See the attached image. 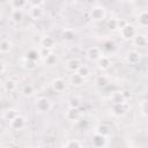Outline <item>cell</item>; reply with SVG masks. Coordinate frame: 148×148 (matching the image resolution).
<instances>
[{
  "instance_id": "cell-32",
  "label": "cell",
  "mask_w": 148,
  "mask_h": 148,
  "mask_svg": "<svg viewBox=\"0 0 148 148\" xmlns=\"http://www.w3.org/2000/svg\"><path fill=\"white\" fill-rule=\"evenodd\" d=\"M17 114H20V113H18L15 109H8V110H6V111H5L3 117H5V119H6V120L10 121V120H13Z\"/></svg>"
},
{
  "instance_id": "cell-34",
  "label": "cell",
  "mask_w": 148,
  "mask_h": 148,
  "mask_svg": "<svg viewBox=\"0 0 148 148\" xmlns=\"http://www.w3.org/2000/svg\"><path fill=\"white\" fill-rule=\"evenodd\" d=\"M57 61H58V58H57V56L53 54V53H51L50 56H47V57L44 59V62H45L46 65H49V66H53V65H56Z\"/></svg>"
},
{
  "instance_id": "cell-25",
  "label": "cell",
  "mask_w": 148,
  "mask_h": 148,
  "mask_svg": "<svg viewBox=\"0 0 148 148\" xmlns=\"http://www.w3.org/2000/svg\"><path fill=\"white\" fill-rule=\"evenodd\" d=\"M10 20L14 23H20L23 20V10H12Z\"/></svg>"
},
{
  "instance_id": "cell-20",
  "label": "cell",
  "mask_w": 148,
  "mask_h": 148,
  "mask_svg": "<svg viewBox=\"0 0 148 148\" xmlns=\"http://www.w3.org/2000/svg\"><path fill=\"white\" fill-rule=\"evenodd\" d=\"M106 28L110 31H117V30H119V28H120L119 20L117 17H110V18H108V21H106Z\"/></svg>"
},
{
  "instance_id": "cell-2",
  "label": "cell",
  "mask_w": 148,
  "mask_h": 148,
  "mask_svg": "<svg viewBox=\"0 0 148 148\" xmlns=\"http://www.w3.org/2000/svg\"><path fill=\"white\" fill-rule=\"evenodd\" d=\"M119 32L123 39L125 40H132L133 37L136 35V29L132 23H125L123 25H120L119 28Z\"/></svg>"
},
{
  "instance_id": "cell-4",
  "label": "cell",
  "mask_w": 148,
  "mask_h": 148,
  "mask_svg": "<svg viewBox=\"0 0 148 148\" xmlns=\"http://www.w3.org/2000/svg\"><path fill=\"white\" fill-rule=\"evenodd\" d=\"M35 108L38 112H49L52 108V103L49 98L46 97H40L36 101V104H35Z\"/></svg>"
},
{
  "instance_id": "cell-14",
  "label": "cell",
  "mask_w": 148,
  "mask_h": 148,
  "mask_svg": "<svg viewBox=\"0 0 148 148\" xmlns=\"http://www.w3.org/2000/svg\"><path fill=\"white\" fill-rule=\"evenodd\" d=\"M65 117L67 120L69 121H77L81 117V113L79 111V109H74V108H68L66 113H65Z\"/></svg>"
},
{
  "instance_id": "cell-19",
  "label": "cell",
  "mask_w": 148,
  "mask_h": 148,
  "mask_svg": "<svg viewBox=\"0 0 148 148\" xmlns=\"http://www.w3.org/2000/svg\"><path fill=\"white\" fill-rule=\"evenodd\" d=\"M12 49H13V43L9 39L3 38L0 40V53H3V54L9 53Z\"/></svg>"
},
{
  "instance_id": "cell-26",
  "label": "cell",
  "mask_w": 148,
  "mask_h": 148,
  "mask_svg": "<svg viewBox=\"0 0 148 148\" xmlns=\"http://www.w3.org/2000/svg\"><path fill=\"white\" fill-rule=\"evenodd\" d=\"M76 74H79L81 77H83L84 80L90 75V68L87 66V65H81L80 67H79V69L75 72Z\"/></svg>"
},
{
  "instance_id": "cell-33",
  "label": "cell",
  "mask_w": 148,
  "mask_h": 148,
  "mask_svg": "<svg viewBox=\"0 0 148 148\" xmlns=\"http://www.w3.org/2000/svg\"><path fill=\"white\" fill-rule=\"evenodd\" d=\"M81 105V98L77 97V96H74L72 97L69 101H68V106L69 108H74V109H79Z\"/></svg>"
},
{
  "instance_id": "cell-22",
  "label": "cell",
  "mask_w": 148,
  "mask_h": 148,
  "mask_svg": "<svg viewBox=\"0 0 148 148\" xmlns=\"http://www.w3.org/2000/svg\"><path fill=\"white\" fill-rule=\"evenodd\" d=\"M9 6L13 10H22L25 6H28V1L25 0H13L9 2Z\"/></svg>"
},
{
  "instance_id": "cell-29",
  "label": "cell",
  "mask_w": 148,
  "mask_h": 148,
  "mask_svg": "<svg viewBox=\"0 0 148 148\" xmlns=\"http://www.w3.org/2000/svg\"><path fill=\"white\" fill-rule=\"evenodd\" d=\"M64 148H82V143L77 139H71L66 141V143L64 145Z\"/></svg>"
},
{
  "instance_id": "cell-24",
  "label": "cell",
  "mask_w": 148,
  "mask_h": 148,
  "mask_svg": "<svg viewBox=\"0 0 148 148\" xmlns=\"http://www.w3.org/2000/svg\"><path fill=\"white\" fill-rule=\"evenodd\" d=\"M30 16L34 20H38L43 16V9L42 7H30Z\"/></svg>"
},
{
  "instance_id": "cell-8",
  "label": "cell",
  "mask_w": 148,
  "mask_h": 148,
  "mask_svg": "<svg viewBox=\"0 0 148 148\" xmlns=\"http://www.w3.org/2000/svg\"><path fill=\"white\" fill-rule=\"evenodd\" d=\"M91 143L95 148H104L106 145H108V138L106 136H103L101 134H97L95 133L92 139H91Z\"/></svg>"
},
{
  "instance_id": "cell-7",
  "label": "cell",
  "mask_w": 148,
  "mask_h": 148,
  "mask_svg": "<svg viewBox=\"0 0 148 148\" xmlns=\"http://www.w3.org/2000/svg\"><path fill=\"white\" fill-rule=\"evenodd\" d=\"M87 58L90 60V61H97L102 56H103V52L99 47L97 46H91L87 50Z\"/></svg>"
},
{
  "instance_id": "cell-38",
  "label": "cell",
  "mask_w": 148,
  "mask_h": 148,
  "mask_svg": "<svg viewBox=\"0 0 148 148\" xmlns=\"http://www.w3.org/2000/svg\"><path fill=\"white\" fill-rule=\"evenodd\" d=\"M5 71H6V64L2 60H0V74H2Z\"/></svg>"
},
{
  "instance_id": "cell-31",
  "label": "cell",
  "mask_w": 148,
  "mask_h": 148,
  "mask_svg": "<svg viewBox=\"0 0 148 148\" xmlns=\"http://www.w3.org/2000/svg\"><path fill=\"white\" fill-rule=\"evenodd\" d=\"M61 36H62V38H64L65 40H72V39L75 37V32H74L73 29H71V28H66V29L62 30Z\"/></svg>"
},
{
  "instance_id": "cell-21",
  "label": "cell",
  "mask_w": 148,
  "mask_h": 148,
  "mask_svg": "<svg viewBox=\"0 0 148 148\" xmlns=\"http://www.w3.org/2000/svg\"><path fill=\"white\" fill-rule=\"evenodd\" d=\"M24 58L28 59V60H30V61L37 62V61L40 59V54H39V51H37V50H35V49H31V50L27 51Z\"/></svg>"
},
{
  "instance_id": "cell-9",
  "label": "cell",
  "mask_w": 148,
  "mask_h": 148,
  "mask_svg": "<svg viewBox=\"0 0 148 148\" xmlns=\"http://www.w3.org/2000/svg\"><path fill=\"white\" fill-rule=\"evenodd\" d=\"M81 65H82V62H81V60L79 58H71V59H68L66 61V65L65 66H66V69L67 71H69L72 73H75Z\"/></svg>"
},
{
  "instance_id": "cell-5",
  "label": "cell",
  "mask_w": 148,
  "mask_h": 148,
  "mask_svg": "<svg viewBox=\"0 0 148 148\" xmlns=\"http://www.w3.org/2000/svg\"><path fill=\"white\" fill-rule=\"evenodd\" d=\"M25 124H27V119H25L23 116H21V114H17L13 120L9 121L10 128H13V130H15V131L22 130V128L25 126Z\"/></svg>"
},
{
  "instance_id": "cell-35",
  "label": "cell",
  "mask_w": 148,
  "mask_h": 148,
  "mask_svg": "<svg viewBox=\"0 0 148 148\" xmlns=\"http://www.w3.org/2000/svg\"><path fill=\"white\" fill-rule=\"evenodd\" d=\"M36 64H37V62H34V61H30V60H28V59L23 58V66H24L27 69H29V71L35 69V68L37 67V65H36Z\"/></svg>"
},
{
  "instance_id": "cell-16",
  "label": "cell",
  "mask_w": 148,
  "mask_h": 148,
  "mask_svg": "<svg viewBox=\"0 0 148 148\" xmlns=\"http://www.w3.org/2000/svg\"><path fill=\"white\" fill-rule=\"evenodd\" d=\"M68 82H69V84H71V86H73V87H76V88H77V87L83 86V84H84V82H86V80H84L83 77H81L79 74L73 73V74H71V75H69Z\"/></svg>"
},
{
  "instance_id": "cell-12",
  "label": "cell",
  "mask_w": 148,
  "mask_h": 148,
  "mask_svg": "<svg viewBox=\"0 0 148 148\" xmlns=\"http://www.w3.org/2000/svg\"><path fill=\"white\" fill-rule=\"evenodd\" d=\"M132 43L134 46H138V47H145L148 43V39H147V36L145 34H138L133 37L132 39Z\"/></svg>"
},
{
  "instance_id": "cell-10",
  "label": "cell",
  "mask_w": 148,
  "mask_h": 148,
  "mask_svg": "<svg viewBox=\"0 0 148 148\" xmlns=\"http://www.w3.org/2000/svg\"><path fill=\"white\" fill-rule=\"evenodd\" d=\"M51 87H52V89H53L56 92H62V91L66 89V82H65L64 79L57 77V79H53V80H52Z\"/></svg>"
},
{
  "instance_id": "cell-37",
  "label": "cell",
  "mask_w": 148,
  "mask_h": 148,
  "mask_svg": "<svg viewBox=\"0 0 148 148\" xmlns=\"http://www.w3.org/2000/svg\"><path fill=\"white\" fill-rule=\"evenodd\" d=\"M44 5V1H30L28 2V6L30 7H40Z\"/></svg>"
},
{
  "instance_id": "cell-18",
  "label": "cell",
  "mask_w": 148,
  "mask_h": 148,
  "mask_svg": "<svg viewBox=\"0 0 148 148\" xmlns=\"http://www.w3.org/2000/svg\"><path fill=\"white\" fill-rule=\"evenodd\" d=\"M109 83H110V79H109V76H106L104 74L97 75L95 77V86L98 88H105L106 86H109Z\"/></svg>"
},
{
  "instance_id": "cell-1",
  "label": "cell",
  "mask_w": 148,
  "mask_h": 148,
  "mask_svg": "<svg viewBox=\"0 0 148 148\" xmlns=\"http://www.w3.org/2000/svg\"><path fill=\"white\" fill-rule=\"evenodd\" d=\"M89 17L94 22H99L103 21L106 17V9L102 5H95L90 8L89 10Z\"/></svg>"
},
{
  "instance_id": "cell-23",
  "label": "cell",
  "mask_w": 148,
  "mask_h": 148,
  "mask_svg": "<svg viewBox=\"0 0 148 148\" xmlns=\"http://www.w3.org/2000/svg\"><path fill=\"white\" fill-rule=\"evenodd\" d=\"M2 86H3L5 91H7V92H13V91L16 89V87H17L16 82H15L14 80H12V79L6 80V81L2 83Z\"/></svg>"
},
{
  "instance_id": "cell-30",
  "label": "cell",
  "mask_w": 148,
  "mask_h": 148,
  "mask_svg": "<svg viewBox=\"0 0 148 148\" xmlns=\"http://www.w3.org/2000/svg\"><path fill=\"white\" fill-rule=\"evenodd\" d=\"M147 99L146 98H143V99H141L140 102H139V111H140V114L143 117V118H146L147 117V113H148V108H147Z\"/></svg>"
},
{
  "instance_id": "cell-6",
  "label": "cell",
  "mask_w": 148,
  "mask_h": 148,
  "mask_svg": "<svg viewBox=\"0 0 148 148\" xmlns=\"http://www.w3.org/2000/svg\"><path fill=\"white\" fill-rule=\"evenodd\" d=\"M39 45L42 46V49H46V50H51L52 51V49L56 46V39L50 35H45V36H43L40 38Z\"/></svg>"
},
{
  "instance_id": "cell-36",
  "label": "cell",
  "mask_w": 148,
  "mask_h": 148,
  "mask_svg": "<svg viewBox=\"0 0 148 148\" xmlns=\"http://www.w3.org/2000/svg\"><path fill=\"white\" fill-rule=\"evenodd\" d=\"M52 53V51L51 50H46V49H42L40 51H39V54H40V58H43V59H45L47 56H50Z\"/></svg>"
},
{
  "instance_id": "cell-28",
  "label": "cell",
  "mask_w": 148,
  "mask_h": 148,
  "mask_svg": "<svg viewBox=\"0 0 148 148\" xmlns=\"http://www.w3.org/2000/svg\"><path fill=\"white\" fill-rule=\"evenodd\" d=\"M96 133L108 138V136L110 135V127H109L108 125H105V124H101V125L97 126V128H96Z\"/></svg>"
},
{
  "instance_id": "cell-27",
  "label": "cell",
  "mask_w": 148,
  "mask_h": 148,
  "mask_svg": "<svg viewBox=\"0 0 148 148\" xmlns=\"http://www.w3.org/2000/svg\"><path fill=\"white\" fill-rule=\"evenodd\" d=\"M21 92L25 97H31L35 94V88H34L32 84H24L21 89Z\"/></svg>"
},
{
  "instance_id": "cell-3",
  "label": "cell",
  "mask_w": 148,
  "mask_h": 148,
  "mask_svg": "<svg viewBox=\"0 0 148 148\" xmlns=\"http://www.w3.org/2000/svg\"><path fill=\"white\" fill-rule=\"evenodd\" d=\"M128 109H130L128 103L127 102H124V103H120V104H112L110 111L116 117H123L124 114L127 113Z\"/></svg>"
},
{
  "instance_id": "cell-13",
  "label": "cell",
  "mask_w": 148,
  "mask_h": 148,
  "mask_svg": "<svg viewBox=\"0 0 148 148\" xmlns=\"http://www.w3.org/2000/svg\"><path fill=\"white\" fill-rule=\"evenodd\" d=\"M111 59L108 57V56H102L97 61H96V65H97V67L101 69V71H106V69H109L110 67H111Z\"/></svg>"
},
{
  "instance_id": "cell-11",
  "label": "cell",
  "mask_w": 148,
  "mask_h": 148,
  "mask_svg": "<svg viewBox=\"0 0 148 148\" xmlns=\"http://www.w3.org/2000/svg\"><path fill=\"white\" fill-rule=\"evenodd\" d=\"M109 98L112 104H120V103L126 102V95L124 91H113Z\"/></svg>"
},
{
  "instance_id": "cell-15",
  "label": "cell",
  "mask_w": 148,
  "mask_h": 148,
  "mask_svg": "<svg viewBox=\"0 0 148 148\" xmlns=\"http://www.w3.org/2000/svg\"><path fill=\"white\" fill-rule=\"evenodd\" d=\"M136 22H138L139 27H141V28H146L148 25V12H147V9H142L139 12V14L136 16Z\"/></svg>"
},
{
  "instance_id": "cell-39",
  "label": "cell",
  "mask_w": 148,
  "mask_h": 148,
  "mask_svg": "<svg viewBox=\"0 0 148 148\" xmlns=\"http://www.w3.org/2000/svg\"><path fill=\"white\" fill-rule=\"evenodd\" d=\"M1 84H2V82H1V79H0V86H1Z\"/></svg>"
},
{
  "instance_id": "cell-17",
  "label": "cell",
  "mask_w": 148,
  "mask_h": 148,
  "mask_svg": "<svg viewBox=\"0 0 148 148\" xmlns=\"http://www.w3.org/2000/svg\"><path fill=\"white\" fill-rule=\"evenodd\" d=\"M140 59H141V54H140L138 51H135V50L130 51V52L127 53V56H126V61H127L128 64H131V65H136V64H139Z\"/></svg>"
},
{
  "instance_id": "cell-40",
  "label": "cell",
  "mask_w": 148,
  "mask_h": 148,
  "mask_svg": "<svg viewBox=\"0 0 148 148\" xmlns=\"http://www.w3.org/2000/svg\"><path fill=\"white\" fill-rule=\"evenodd\" d=\"M0 148H3V147H2V146H1V145H0Z\"/></svg>"
}]
</instances>
